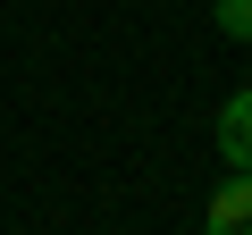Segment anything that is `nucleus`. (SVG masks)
<instances>
[{
    "label": "nucleus",
    "instance_id": "nucleus-1",
    "mask_svg": "<svg viewBox=\"0 0 252 235\" xmlns=\"http://www.w3.org/2000/svg\"><path fill=\"white\" fill-rule=\"evenodd\" d=\"M202 235H252V168H227V185L202 202Z\"/></svg>",
    "mask_w": 252,
    "mask_h": 235
},
{
    "label": "nucleus",
    "instance_id": "nucleus-2",
    "mask_svg": "<svg viewBox=\"0 0 252 235\" xmlns=\"http://www.w3.org/2000/svg\"><path fill=\"white\" fill-rule=\"evenodd\" d=\"M219 160L227 168H252V84L227 92V109H219Z\"/></svg>",
    "mask_w": 252,
    "mask_h": 235
},
{
    "label": "nucleus",
    "instance_id": "nucleus-3",
    "mask_svg": "<svg viewBox=\"0 0 252 235\" xmlns=\"http://www.w3.org/2000/svg\"><path fill=\"white\" fill-rule=\"evenodd\" d=\"M210 26L227 42H252V0H210Z\"/></svg>",
    "mask_w": 252,
    "mask_h": 235
}]
</instances>
